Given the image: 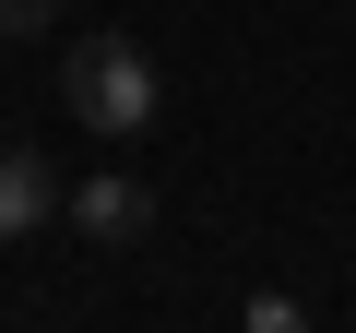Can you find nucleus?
I'll return each instance as SVG.
<instances>
[{"mask_svg": "<svg viewBox=\"0 0 356 333\" xmlns=\"http://www.w3.org/2000/svg\"><path fill=\"white\" fill-rule=\"evenodd\" d=\"M250 333H309V309L297 297H250Z\"/></svg>", "mask_w": 356, "mask_h": 333, "instance_id": "4", "label": "nucleus"}, {"mask_svg": "<svg viewBox=\"0 0 356 333\" xmlns=\"http://www.w3.org/2000/svg\"><path fill=\"white\" fill-rule=\"evenodd\" d=\"M48 215H72V191L48 179V155L36 143H0V238H36Z\"/></svg>", "mask_w": 356, "mask_h": 333, "instance_id": "3", "label": "nucleus"}, {"mask_svg": "<svg viewBox=\"0 0 356 333\" xmlns=\"http://www.w3.org/2000/svg\"><path fill=\"white\" fill-rule=\"evenodd\" d=\"M48 13H60V0H0V36H36Z\"/></svg>", "mask_w": 356, "mask_h": 333, "instance_id": "5", "label": "nucleus"}, {"mask_svg": "<svg viewBox=\"0 0 356 333\" xmlns=\"http://www.w3.org/2000/svg\"><path fill=\"white\" fill-rule=\"evenodd\" d=\"M72 226H83V238H95V250H131V238H143V226H154V191H143V179H131V166H95V179H83V191H72Z\"/></svg>", "mask_w": 356, "mask_h": 333, "instance_id": "2", "label": "nucleus"}, {"mask_svg": "<svg viewBox=\"0 0 356 333\" xmlns=\"http://www.w3.org/2000/svg\"><path fill=\"white\" fill-rule=\"evenodd\" d=\"M60 107H72L83 131L131 143V131H154L166 84H154V60H143L131 36H72V60H60Z\"/></svg>", "mask_w": 356, "mask_h": 333, "instance_id": "1", "label": "nucleus"}]
</instances>
